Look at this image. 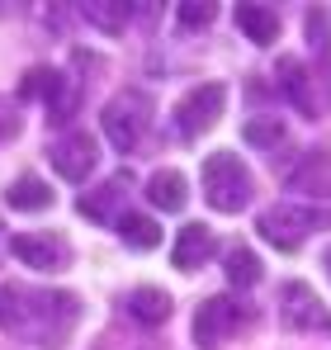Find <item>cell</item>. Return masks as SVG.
I'll use <instances>...</instances> for the list:
<instances>
[{
  "mask_svg": "<svg viewBox=\"0 0 331 350\" xmlns=\"http://www.w3.org/2000/svg\"><path fill=\"white\" fill-rule=\"evenodd\" d=\"M237 29L256 43V48H270L279 38V14L270 5H256V0H241L237 5Z\"/></svg>",
  "mask_w": 331,
  "mask_h": 350,
  "instance_id": "cell-14",
  "label": "cell"
},
{
  "mask_svg": "<svg viewBox=\"0 0 331 350\" xmlns=\"http://www.w3.org/2000/svg\"><path fill=\"white\" fill-rule=\"evenodd\" d=\"M327 270H331V251H327Z\"/></svg>",
  "mask_w": 331,
  "mask_h": 350,
  "instance_id": "cell-25",
  "label": "cell"
},
{
  "mask_svg": "<svg viewBox=\"0 0 331 350\" xmlns=\"http://www.w3.org/2000/svg\"><path fill=\"white\" fill-rule=\"evenodd\" d=\"M218 19V5L213 0H180V24L185 29H209Z\"/></svg>",
  "mask_w": 331,
  "mask_h": 350,
  "instance_id": "cell-21",
  "label": "cell"
},
{
  "mask_svg": "<svg viewBox=\"0 0 331 350\" xmlns=\"http://www.w3.org/2000/svg\"><path fill=\"white\" fill-rule=\"evenodd\" d=\"M152 114H157V105H152V95L147 90H123V95H114L109 105H105V137H109L118 152H137V142L147 137V128H152Z\"/></svg>",
  "mask_w": 331,
  "mask_h": 350,
  "instance_id": "cell-3",
  "label": "cell"
},
{
  "mask_svg": "<svg viewBox=\"0 0 331 350\" xmlns=\"http://www.w3.org/2000/svg\"><path fill=\"white\" fill-rule=\"evenodd\" d=\"M128 312L142 322V327H161V322H170V293L166 289H152V284H142V289H133L128 298Z\"/></svg>",
  "mask_w": 331,
  "mask_h": 350,
  "instance_id": "cell-15",
  "label": "cell"
},
{
  "mask_svg": "<svg viewBox=\"0 0 331 350\" xmlns=\"http://www.w3.org/2000/svg\"><path fill=\"white\" fill-rule=\"evenodd\" d=\"M275 81H279V90H284V100H289L303 118L331 114V85L322 81L317 66H308V62H298V57H279Z\"/></svg>",
  "mask_w": 331,
  "mask_h": 350,
  "instance_id": "cell-4",
  "label": "cell"
},
{
  "mask_svg": "<svg viewBox=\"0 0 331 350\" xmlns=\"http://www.w3.org/2000/svg\"><path fill=\"white\" fill-rule=\"evenodd\" d=\"M128 194H133V171H114L100 189L81 194V204H76V208H81L90 223H118V218L128 213V208H123V204H128Z\"/></svg>",
  "mask_w": 331,
  "mask_h": 350,
  "instance_id": "cell-11",
  "label": "cell"
},
{
  "mask_svg": "<svg viewBox=\"0 0 331 350\" xmlns=\"http://www.w3.org/2000/svg\"><path fill=\"white\" fill-rule=\"evenodd\" d=\"M118 237H123L133 251L161 246V228H157V218H147V213H123V218H118Z\"/></svg>",
  "mask_w": 331,
  "mask_h": 350,
  "instance_id": "cell-18",
  "label": "cell"
},
{
  "mask_svg": "<svg viewBox=\"0 0 331 350\" xmlns=\"http://www.w3.org/2000/svg\"><path fill=\"white\" fill-rule=\"evenodd\" d=\"M279 317H284L289 332H327L331 336L327 303L313 293V284H303V280H289V284L279 289Z\"/></svg>",
  "mask_w": 331,
  "mask_h": 350,
  "instance_id": "cell-6",
  "label": "cell"
},
{
  "mask_svg": "<svg viewBox=\"0 0 331 350\" xmlns=\"http://www.w3.org/2000/svg\"><path fill=\"white\" fill-rule=\"evenodd\" d=\"M19 133V105L14 100H0V142H10Z\"/></svg>",
  "mask_w": 331,
  "mask_h": 350,
  "instance_id": "cell-23",
  "label": "cell"
},
{
  "mask_svg": "<svg viewBox=\"0 0 331 350\" xmlns=\"http://www.w3.org/2000/svg\"><path fill=\"white\" fill-rule=\"evenodd\" d=\"M213 251H218V241H213V232L204 223H185L180 237H175V246H170V265L175 270H199Z\"/></svg>",
  "mask_w": 331,
  "mask_h": 350,
  "instance_id": "cell-12",
  "label": "cell"
},
{
  "mask_svg": "<svg viewBox=\"0 0 331 350\" xmlns=\"http://www.w3.org/2000/svg\"><path fill=\"white\" fill-rule=\"evenodd\" d=\"M81 322V298L71 289H34V284H5L0 289V327L14 341L29 346H66Z\"/></svg>",
  "mask_w": 331,
  "mask_h": 350,
  "instance_id": "cell-1",
  "label": "cell"
},
{
  "mask_svg": "<svg viewBox=\"0 0 331 350\" xmlns=\"http://www.w3.org/2000/svg\"><path fill=\"white\" fill-rule=\"evenodd\" d=\"M308 38H313V48L331 62V19H327V10H308Z\"/></svg>",
  "mask_w": 331,
  "mask_h": 350,
  "instance_id": "cell-22",
  "label": "cell"
},
{
  "mask_svg": "<svg viewBox=\"0 0 331 350\" xmlns=\"http://www.w3.org/2000/svg\"><path fill=\"white\" fill-rule=\"evenodd\" d=\"M10 251L29 270H43V275H57V270L71 265V241L62 232H19V237H10Z\"/></svg>",
  "mask_w": 331,
  "mask_h": 350,
  "instance_id": "cell-9",
  "label": "cell"
},
{
  "mask_svg": "<svg viewBox=\"0 0 331 350\" xmlns=\"http://www.w3.org/2000/svg\"><path fill=\"white\" fill-rule=\"evenodd\" d=\"M317 218L322 213H313V208H298V204H275V208H265L261 213V237L270 241V246H279V251H298L303 241H308V232L317 228Z\"/></svg>",
  "mask_w": 331,
  "mask_h": 350,
  "instance_id": "cell-7",
  "label": "cell"
},
{
  "mask_svg": "<svg viewBox=\"0 0 331 350\" xmlns=\"http://www.w3.org/2000/svg\"><path fill=\"white\" fill-rule=\"evenodd\" d=\"M241 137H246L251 147H279V142H284V123H279V114L275 118H251V123L241 128Z\"/></svg>",
  "mask_w": 331,
  "mask_h": 350,
  "instance_id": "cell-20",
  "label": "cell"
},
{
  "mask_svg": "<svg viewBox=\"0 0 331 350\" xmlns=\"http://www.w3.org/2000/svg\"><path fill=\"white\" fill-rule=\"evenodd\" d=\"M256 194V180L241 166L237 152H213L204 161V199L218 208V213H241Z\"/></svg>",
  "mask_w": 331,
  "mask_h": 350,
  "instance_id": "cell-2",
  "label": "cell"
},
{
  "mask_svg": "<svg viewBox=\"0 0 331 350\" xmlns=\"http://www.w3.org/2000/svg\"><path fill=\"white\" fill-rule=\"evenodd\" d=\"M241 327V303L237 298H204L199 303V312H194V341L199 350H218L232 332Z\"/></svg>",
  "mask_w": 331,
  "mask_h": 350,
  "instance_id": "cell-10",
  "label": "cell"
},
{
  "mask_svg": "<svg viewBox=\"0 0 331 350\" xmlns=\"http://www.w3.org/2000/svg\"><path fill=\"white\" fill-rule=\"evenodd\" d=\"M48 161H53V171L62 180H85L95 171V161H100V142L85 128H66L62 137L48 142Z\"/></svg>",
  "mask_w": 331,
  "mask_h": 350,
  "instance_id": "cell-8",
  "label": "cell"
},
{
  "mask_svg": "<svg viewBox=\"0 0 331 350\" xmlns=\"http://www.w3.org/2000/svg\"><path fill=\"white\" fill-rule=\"evenodd\" d=\"M222 270H227V280H232L237 289H256V284H261V275H265V270H261V256H256L251 246H241V241H237V246H227Z\"/></svg>",
  "mask_w": 331,
  "mask_h": 350,
  "instance_id": "cell-17",
  "label": "cell"
},
{
  "mask_svg": "<svg viewBox=\"0 0 331 350\" xmlns=\"http://www.w3.org/2000/svg\"><path fill=\"white\" fill-rule=\"evenodd\" d=\"M10 251V232H5V223H0V256Z\"/></svg>",
  "mask_w": 331,
  "mask_h": 350,
  "instance_id": "cell-24",
  "label": "cell"
},
{
  "mask_svg": "<svg viewBox=\"0 0 331 350\" xmlns=\"http://www.w3.org/2000/svg\"><path fill=\"white\" fill-rule=\"evenodd\" d=\"M147 199L166 208V213H180L185 204H189V185H185V175L180 171H157L147 180Z\"/></svg>",
  "mask_w": 331,
  "mask_h": 350,
  "instance_id": "cell-16",
  "label": "cell"
},
{
  "mask_svg": "<svg viewBox=\"0 0 331 350\" xmlns=\"http://www.w3.org/2000/svg\"><path fill=\"white\" fill-rule=\"evenodd\" d=\"M5 204H10V208H19V213H43V208L53 204V185H48L43 175L24 171V175H14V180H10Z\"/></svg>",
  "mask_w": 331,
  "mask_h": 350,
  "instance_id": "cell-13",
  "label": "cell"
},
{
  "mask_svg": "<svg viewBox=\"0 0 331 350\" xmlns=\"http://www.w3.org/2000/svg\"><path fill=\"white\" fill-rule=\"evenodd\" d=\"M222 105H227V85H222V81H204V85H194V90L175 105V128H180V137H199V133H209V128L222 118Z\"/></svg>",
  "mask_w": 331,
  "mask_h": 350,
  "instance_id": "cell-5",
  "label": "cell"
},
{
  "mask_svg": "<svg viewBox=\"0 0 331 350\" xmlns=\"http://www.w3.org/2000/svg\"><path fill=\"white\" fill-rule=\"evenodd\" d=\"M81 14H85L95 29H105V33H123V24H128V5H123V0H85Z\"/></svg>",
  "mask_w": 331,
  "mask_h": 350,
  "instance_id": "cell-19",
  "label": "cell"
}]
</instances>
